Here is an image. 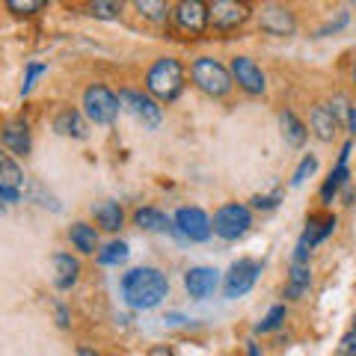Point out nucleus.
I'll return each instance as SVG.
<instances>
[{
	"instance_id": "1",
	"label": "nucleus",
	"mask_w": 356,
	"mask_h": 356,
	"mask_svg": "<svg viewBox=\"0 0 356 356\" xmlns=\"http://www.w3.org/2000/svg\"><path fill=\"white\" fill-rule=\"evenodd\" d=\"M122 297L131 309H154L170 297V280L158 267H134L122 276Z\"/></svg>"
},
{
	"instance_id": "2",
	"label": "nucleus",
	"mask_w": 356,
	"mask_h": 356,
	"mask_svg": "<svg viewBox=\"0 0 356 356\" xmlns=\"http://www.w3.org/2000/svg\"><path fill=\"white\" fill-rule=\"evenodd\" d=\"M146 89L158 102H175L184 89V65L175 57H161L146 72Z\"/></svg>"
},
{
	"instance_id": "3",
	"label": "nucleus",
	"mask_w": 356,
	"mask_h": 356,
	"mask_svg": "<svg viewBox=\"0 0 356 356\" xmlns=\"http://www.w3.org/2000/svg\"><path fill=\"white\" fill-rule=\"evenodd\" d=\"M191 77H193L196 89H202V92L211 95V98H226L232 92V86H235V81H232V72L220 60H214V57L193 60Z\"/></svg>"
},
{
	"instance_id": "4",
	"label": "nucleus",
	"mask_w": 356,
	"mask_h": 356,
	"mask_svg": "<svg viewBox=\"0 0 356 356\" xmlns=\"http://www.w3.org/2000/svg\"><path fill=\"white\" fill-rule=\"evenodd\" d=\"M252 226V211L241 202H226L214 211V220H211V232L222 241H238L250 232Z\"/></svg>"
},
{
	"instance_id": "5",
	"label": "nucleus",
	"mask_w": 356,
	"mask_h": 356,
	"mask_svg": "<svg viewBox=\"0 0 356 356\" xmlns=\"http://www.w3.org/2000/svg\"><path fill=\"white\" fill-rule=\"evenodd\" d=\"M119 95L104 83H92L83 89V113L95 122V125H113L119 116Z\"/></svg>"
},
{
	"instance_id": "6",
	"label": "nucleus",
	"mask_w": 356,
	"mask_h": 356,
	"mask_svg": "<svg viewBox=\"0 0 356 356\" xmlns=\"http://www.w3.org/2000/svg\"><path fill=\"white\" fill-rule=\"evenodd\" d=\"M250 15V3H241V0H214V3H208V27H214L217 33H232L243 27Z\"/></svg>"
},
{
	"instance_id": "7",
	"label": "nucleus",
	"mask_w": 356,
	"mask_h": 356,
	"mask_svg": "<svg viewBox=\"0 0 356 356\" xmlns=\"http://www.w3.org/2000/svg\"><path fill=\"white\" fill-rule=\"evenodd\" d=\"M332 232H336V214H327V211H324V214H309L303 235H300V241H297L294 261H309L312 247L324 243Z\"/></svg>"
},
{
	"instance_id": "8",
	"label": "nucleus",
	"mask_w": 356,
	"mask_h": 356,
	"mask_svg": "<svg viewBox=\"0 0 356 356\" xmlns=\"http://www.w3.org/2000/svg\"><path fill=\"white\" fill-rule=\"evenodd\" d=\"M172 24L181 36H202L208 30V3L202 0H181V3L172 6Z\"/></svg>"
},
{
	"instance_id": "9",
	"label": "nucleus",
	"mask_w": 356,
	"mask_h": 356,
	"mask_svg": "<svg viewBox=\"0 0 356 356\" xmlns=\"http://www.w3.org/2000/svg\"><path fill=\"white\" fill-rule=\"evenodd\" d=\"M261 276V264L255 259H238L235 264L229 267L226 273V282H222V294H226L229 300H238L243 294L252 291V285L259 282Z\"/></svg>"
},
{
	"instance_id": "10",
	"label": "nucleus",
	"mask_w": 356,
	"mask_h": 356,
	"mask_svg": "<svg viewBox=\"0 0 356 356\" xmlns=\"http://www.w3.org/2000/svg\"><path fill=\"white\" fill-rule=\"evenodd\" d=\"M119 104H125L146 128H158L161 119H163L161 104L154 102L149 92H137V89H119Z\"/></svg>"
},
{
	"instance_id": "11",
	"label": "nucleus",
	"mask_w": 356,
	"mask_h": 356,
	"mask_svg": "<svg viewBox=\"0 0 356 356\" xmlns=\"http://www.w3.org/2000/svg\"><path fill=\"white\" fill-rule=\"evenodd\" d=\"M259 27L261 33H267V36H294L297 33V18L288 6L282 3H264L261 13H259Z\"/></svg>"
},
{
	"instance_id": "12",
	"label": "nucleus",
	"mask_w": 356,
	"mask_h": 356,
	"mask_svg": "<svg viewBox=\"0 0 356 356\" xmlns=\"http://www.w3.org/2000/svg\"><path fill=\"white\" fill-rule=\"evenodd\" d=\"M172 226H175V232L181 238H187V241H208L211 238V217L205 214L202 208H178L175 211V217H172Z\"/></svg>"
},
{
	"instance_id": "13",
	"label": "nucleus",
	"mask_w": 356,
	"mask_h": 356,
	"mask_svg": "<svg viewBox=\"0 0 356 356\" xmlns=\"http://www.w3.org/2000/svg\"><path fill=\"white\" fill-rule=\"evenodd\" d=\"M229 72H232V81H235L247 95H264V89H267L264 72L252 57H232Z\"/></svg>"
},
{
	"instance_id": "14",
	"label": "nucleus",
	"mask_w": 356,
	"mask_h": 356,
	"mask_svg": "<svg viewBox=\"0 0 356 356\" xmlns=\"http://www.w3.org/2000/svg\"><path fill=\"white\" fill-rule=\"evenodd\" d=\"M184 288L193 300H208L220 288V273L214 267H202V264L191 267V270L184 273Z\"/></svg>"
},
{
	"instance_id": "15",
	"label": "nucleus",
	"mask_w": 356,
	"mask_h": 356,
	"mask_svg": "<svg viewBox=\"0 0 356 356\" xmlns=\"http://www.w3.org/2000/svg\"><path fill=\"white\" fill-rule=\"evenodd\" d=\"M350 149H353V140H350V143H344V146H341V154H339V163H336V170L330 172V178L324 181V187H321V202H324V205H330L332 199L339 196V191H341V187H348V184H350V170H348Z\"/></svg>"
},
{
	"instance_id": "16",
	"label": "nucleus",
	"mask_w": 356,
	"mask_h": 356,
	"mask_svg": "<svg viewBox=\"0 0 356 356\" xmlns=\"http://www.w3.org/2000/svg\"><path fill=\"white\" fill-rule=\"evenodd\" d=\"M309 125H312V131H315L318 140L332 143L339 128H341V116L332 110V104H315L312 113H309Z\"/></svg>"
},
{
	"instance_id": "17",
	"label": "nucleus",
	"mask_w": 356,
	"mask_h": 356,
	"mask_svg": "<svg viewBox=\"0 0 356 356\" xmlns=\"http://www.w3.org/2000/svg\"><path fill=\"white\" fill-rule=\"evenodd\" d=\"M0 143L13 152V154H30L33 149V137H30V125L27 119H9L0 128Z\"/></svg>"
},
{
	"instance_id": "18",
	"label": "nucleus",
	"mask_w": 356,
	"mask_h": 356,
	"mask_svg": "<svg viewBox=\"0 0 356 356\" xmlns=\"http://www.w3.org/2000/svg\"><path fill=\"white\" fill-rule=\"evenodd\" d=\"M51 261H54V285H57L60 291H69L77 282V276H81V261L72 259L69 252H57Z\"/></svg>"
},
{
	"instance_id": "19",
	"label": "nucleus",
	"mask_w": 356,
	"mask_h": 356,
	"mask_svg": "<svg viewBox=\"0 0 356 356\" xmlns=\"http://www.w3.org/2000/svg\"><path fill=\"white\" fill-rule=\"evenodd\" d=\"M54 131L60 137H74V140H83L86 137V122L81 116V110L74 107H63L57 116H54Z\"/></svg>"
},
{
	"instance_id": "20",
	"label": "nucleus",
	"mask_w": 356,
	"mask_h": 356,
	"mask_svg": "<svg viewBox=\"0 0 356 356\" xmlns=\"http://www.w3.org/2000/svg\"><path fill=\"white\" fill-rule=\"evenodd\" d=\"M312 288V267L309 261H291L288 270V285H285V297L288 300H300Z\"/></svg>"
},
{
	"instance_id": "21",
	"label": "nucleus",
	"mask_w": 356,
	"mask_h": 356,
	"mask_svg": "<svg viewBox=\"0 0 356 356\" xmlns=\"http://www.w3.org/2000/svg\"><path fill=\"white\" fill-rule=\"evenodd\" d=\"M69 241L74 243L77 252L92 255L98 250V229L89 226V222H83V220H77V222H72V229H69Z\"/></svg>"
},
{
	"instance_id": "22",
	"label": "nucleus",
	"mask_w": 356,
	"mask_h": 356,
	"mask_svg": "<svg viewBox=\"0 0 356 356\" xmlns=\"http://www.w3.org/2000/svg\"><path fill=\"white\" fill-rule=\"evenodd\" d=\"M134 222H137L143 232H172V229H175V226H172V220L166 217L163 211L152 208V205L140 208V211H134Z\"/></svg>"
},
{
	"instance_id": "23",
	"label": "nucleus",
	"mask_w": 356,
	"mask_h": 356,
	"mask_svg": "<svg viewBox=\"0 0 356 356\" xmlns=\"http://www.w3.org/2000/svg\"><path fill=\"white\" fill-rule=\"evenodd\" d=\"M280 125H282V137H285V143L288 146H294V149H300L306 143V137H309V131H306V125L297 119V113L294 110H282L280 113Z\"/></svg>"
},
{
	"instance_id": "24",
	"label": "nucleus",
	"mask_w": 356,
	"mask_h": 356,
	"mask_svg": "<svg viewBox=\"0 0 356 356\" xmlns=\"http://www.w3.org/2000/svg\"><path fill=\"white\" fill-rule=\"evenodd\" d=\"M92 217L104 232H119L122 222H125V211H122L119 202H102L92 208Z\"/></svg>"
},
{
	"instance_id": "25",
	"label": "nucleus",
	"mask_w": 356,
	"mask_h": 356,
	"mask_svg": "<svg viewBox=\"0 0 356 356\" xmlns=\"http://www.w3.org/2000/svg\"><path fill=\"white\" fill-rule=\"evenodd\" d=\"M0 187L15 191V193H21V187H24V172L13 161V154H6V152H0Z\"/></svg>"
},
{
	"instance_id": "26",
	"label": "nucleus",
	"mask_w": 356,
	"mask_h": 356,
	"mask_svg": "<svg viewBox=\"0 0 356 356\" xmlns=\"http://www.w3.org/2000/svg\"><path fill=\"white\" fill-rule=\"evenodd\" d=\"M134 9H137L143 18L154 21V24H163L166 18H172V6L166 3V0H137Z\"/></svg>"
},
{
	"instance_id": "27",
	"label": "nucleus",
	"mask_w": 356,
	"mask_h": 356,
	"mask_svg": "<svg viewBox=\"0 0 356 356\" xmlns=\"http://www.w3.org/2000/svg\"><path fill=\"white\" fill-rule=\"evenodd\" d=\"M128 243L125 241H110L104 250H98V264H104V267H119V264H125L128 261Z\"/></svg>"
},
{
	"instance_id": "28",
	"label": "nucleus",
	"mask_w": 356,
	"mask_h": 356,
	"mask_svg": "<svg viewBox=\"0 0 356 356\" xmlns=\"http://www.w3.org/2000/svg\"><path fill=\"white\" fill-rule=\"evenodd\" d=\"M86 15L92 18H104V21H113L122 15V3H113V0H95V3H86Z\"/></svg>"
},
{
	"instance_id": "29",
	"label": "nucleus",
	"mask_w": 356,
	"mask_h": 356,
	"mask_svg": "<svg viewBox=\"0 0 356 356\" xmlns=\"http://www.w3.org/2000/svg\"><path fill=\"white\" fill-rule=\"evenodd\" d=\"M6 9L15 15H36L44 9V0H6Z\"/></svg>"
},
{
	"instance_id": "30",
	"label": "nucleus",
	"mask_w": 356,
	"mask_h": 356,
	"mask_svg": "<svg viewBox=\"0 0 356 356\" xmlns=\"http://www.w3.org/2000/svg\"><path fill=\"white\" fill-rule=\"evenodd\" d=\"M315 170H318V158H315V154H303V161L297 163V170H294V175H291V184L300 187Z\"/></svg>"
},
{
	"instance_id": "31",
	"label": "nucleus",
	"mask_w": 356,
	"mask_h": 356,
	"mask_svg": "<svg viewBox=\"0 0 356 356\" xmlns=\"http://www.w3.org/2000/svg\"><path fill=\"white\" fill-rule=\"evenodd\" d=\"M282 321H285V306H273V309L261 318V324L255 327V332H273L276 327L282 324Z\"/></svg>"
},
{
	"instance_id": "32",
	"label": "nucleus",
	"mask_w": 356,
	"mask_h": 356,
	"mask_svg": "<svg viewBox=\"0 0 356 356\" xmlns=\"http://www.w3.org/2000/svg\"><path fill=\"white\" fill-rule=\"evenodd\" d=\"M44 72H48V65H44V63H27L24 83H21V95H27L30 89H33V83H36V77H39V74H44Z\"/></svg>"
},
{
	"instance_id": "33",
	"label": "nucleus",
	"mask_w": 356,
	"mask_h": 356,
	"mask_svg": "<svg viewBox=\"0 0 356 356\" xmlns=\"http://www.w3.org/2000/svg\"><path fill=\"white\" fill-rule=\"evenodd\" d=\"M280 199H282V193L276 191V193H270V196H252V205L259 208V211H270V208L280 205Z\"/></svg>"
},
{
	"instance_id": "34",
	"label": "nucleus",
	"mask_w": 356,
	"mask_h": 356,
	"mask_svg": "<svg viewBox=\"0 0 356 356\" xmlns=\"http://www.w3.org/2000/svg\"><path fill=\"white\" fill-rule=\"evenodd\" d=\"M339 356H356V327L341 339V344H339Z\"/></svg>"
},
{
	"instance_id": "35",
	"label": "nucleus",
	"mask_w": 356,
	"mask_h": 356,
	"mask_svg": "<svg viewBox=\"0 0 356 356\" xmlns=\"http://www.w3.org/2000/svg\"><path fill=\"white\" fill-rule=\"evenodd\" d=\"M344 125L350 131V140H356V107H348V116H344Z\"/></svg>"
},
{
	"instance_id": "36",
	"label": "nucleus",
	"mask_w": 356,
	"mask_h": 356,
	"mask_svg": "<svg viewBox=\"0 0 356 356\" xmlns=\"http://www.w3.org/2000/svg\"><path fill=\"white\" fill-rule=\"evenodd\" d=\"M57 318H60V327H69V312H65V306H57Z\"/></svg>"
},
{
	"instance_id": "37",
	"label": "nucleus",
	"mask_w": 356,
	"mask_h": 356,
	"mask_svg": "<svg viewBox=\"0 0 356 356\" xmlns=\"http://www.w3.org/2000/svg\"><path fill=\"white\" fill-rule=\"evenodd\" d=\"M149 356H172V350H170V348H152Z\"/></svg>"
},
{
	"instance_id": "38",
	"label": "nucleus",
	"mask_w": 356,
	"mask_h": 356,
	"mask_svg": "<svg viewBox=\"0 0 356 356\" xmlns=\"http://www.w3.org/2000/svg\"><path fill=\"white\" fill-rule=\"evenodd\" d=\"M77 356H98L92 348H81V353H77Z\"/></svg>"
},
{
	"instance_id": "39",
	"label": "nucleus",
	"mask_w": 356,
	"mask_h": 356,
	"mask_svg": "<svg viewBox=\"0 0 356 356\" xmlns=\"http://www.w3.org/2000/svg\"><path fill=\"white\" fill-rule=\"evenodd\" d=\"M250 356H261L259 353V344H255V341H250Z\"/></svg>"
},
{
	"instance_id": "40",
	"label": "nucleus",
	"mask_w": 356,
	"mask_h": 356,
	"mask_svg": "<svg viewBox=\"0 0 356 356\" xmlns=\"http://www.w3.org/2000/svg\"><path fill=\"white\" fill-rule=\"evenodd\" d=\"M353 83H356V63H353Z\"/></svg>"
},
{
	"instance_id": "41",
	"label": "nucleus",
	"mask_w": 356,
	"mask_h": 356,
	"mask_svg": "<svg viewBox=\"0 0 356 356\" xmlns=\"http://www.w3.org/2000/svg\"><path fill=\"white\" fill-rule=\"evenodd\" d=\"M0 211H3V202H0Z\"/></svg>"
}]
</instances>
